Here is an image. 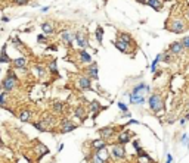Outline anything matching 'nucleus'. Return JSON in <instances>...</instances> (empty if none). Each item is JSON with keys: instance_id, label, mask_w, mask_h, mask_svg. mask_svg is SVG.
<instances>
[{"instance_id": "nucleus-21", "label": "nucleus", "mask_w": 189, "mask_h": 163, "mask_svg": "<svg viewBox=\"0 0 189 163\" xmlns=\"http://www.w3.org/2000/svg\"><path fill=\"white\" fill-rule=\"evenodd\" d=\"M95 35H96L98 43H99V44H102V40H103V28H102V26H98V28H96Z\"/></svg>"}, {"instance_id": "nucleus-43", "label": "nucleus", "mask_w": 189, "mask_h": 163, "mask_svg": "<svg viewBox=\"0 0 189 163\" xmlns=\"http://www.w3.org/2000/svg\"><path fill=\"white\" fill-rule=\"evenodd\" d=\"M49 10V6H44V7H41V12H47Z\"/></svg>"}, {"instance_id": "nucleus-2", "label": "nucleus", "mask_w": 189, "mask_h": 163, "mask_svg": "<svg viewBox=\"0 0 189 163\" xmlns=\"http://www.w3.org/2000/svg\"><path fill=\"white\" fill-rule=\"evenodd\" d=\"M16 82H18V76L15 75V72H13L12 69H9V71H7V75H6V76L3 78V81H1V88H3V91H10L12 88H15Z\"/></svg>"}, {"instance_id": "nucleus-22", "label": "nucleus", "mask_w": 189, "mask_h": 163, "mask_svg": "<svg viewBox=\"0 0 189 163\" xmlns=\"http://www.w3.org/2000/svg\"><path fill=\"white\" fill-rule=\"evenodd\" d=\"M6 62H9V56L6 53V44H4L3 49H1V53H0V65L1 63H6Z\"/></svg>"}, {"instance_id": "nucleus-3", "label": "nucleus", "mask_w": 189, "mask_h": 163, "mask_svg": "<svg viewBox=\"0 0 189 163\" xmlns=\"http://www.w3.org/2000/svg\"><path fill=\"white\" fill-rule=\"evenodd\" d=\"M149 107L154 110V112H158L163 109V101H161V97L158 94H152L149 97Z\"/></svg>"}, {"instance_id": "nucleus-39", "label": "nucleus", "mask_w": 189, "mask_h": 163, "mask_svg": "<svg viewBox=\"0 0 189 163\" xmlns=\"http://www.w3.org/2000/svg\"><path fill=\"white\" fill-rule=\"evenodd\" d=\"M182 144H183V146H186V147H189V141H188V135H183V137H182Z\"/></svg>"}, {"instance_id": "nucleus-38", "label": "nucleus", "mask_w": 189, "mask_h": 163, "mask_svg": "<svg viewBox=\"0 0 189 163\" xmlns=\"http://www.w3.org/2000/svg\"><path fill=\"white\" fill-rule=\"evenodd\" d=\"M53 109H55L56 112H61V110H62V103H58V101H56V103L53 104Z\"/></svg>"}, {"instance_id": "nucleus-6", "label": "nucleus", "mask_w": 189, "mask_h": 163, "mask_svg": "<svg viewBox=\"0 0 189 163\" xmlns=\"http://www.w3.org/2000/svg\"><path fill=\"white\" fill-rule=\"evenodd\" d=\"M148 91H149V87H148L146 84L140 82V84H137V85L133 88L132 94H135V96H145V93H148Z\"/></svg>"}, {"instance_id": "nucleus-8", "label": "nucleus", "mask_w": 189, "mask_h": 163, "mask_svg": "<svg viewBox=\"0 0 189 163\" xmlns=\"http://www.w3.org/2000/svg\"><path fill=\"white\" fill-rule=\"evenodd\" d=\"M114 44H115V47H117L120 51H123V53H130V49H129L130 44H129V43H124V41H121V40L117 38Z\"/></svg>"}, {"instance_id": "nucleus-10", "label": "nucleus", "mask_w": 189, "mask_h": 163, "mask_svg": "<svg viewBox=\"0 0 189 163\" xmlns=\"http://www.w3.org/2000/svg\"><path fill=\"white\" fill-rule=\"evenodd\" d=\"M12 63H13V66L16 68V69H25V65H27V59L25 57H16V59H13L12 60Z\"/></svg>"}, {"instance_id": "nucleus-4", "label": "nucleus", "mask_w": 189, "mask_h": 163, "mask_svg": "<svg viewBox=\"0 0 189 163\" xmlns=\"http://www.w3.org/2000/svg\"><path fill=\"white\" fill-rule=\"evenodd\" d=\"M74 40L77 41V44H78V47H80V49L86 50V49L89 47V41H87V37H86L83 32H75V34H74Z\"/></svg>"}, {"instance_id": "nucleus-14", "label": "nucleus", "mask_w": 189, "mask_h": 163, "mask_svg": "<svg viewBox=\"0 0 189 163\" xmlns=\"http://www.w3.org/2000/svg\"><path fill=\"white\" fill-rule=\"evenodd\" d=\"M129 100H130L132 104H143L145 97H143V96H135V94H130V96H129Z\"/></svg>"}, {"instance_id": "nucleus-11", "label": "nucleus", "mask_w": 189, "mask_h": 163, "mask_svg": "<svg viewBox=\"0 0 189 163\" xmlns=\"http://www.w3.org/2000/svg\"><path fill=\"white\" fill-rule=\"evenodd\" d=\"M78 87L81 90H89L92 87V82H90V78H86V76H81L78 78Z\"/></svg>"}, {"instance_id": "nucleus-20", "label": "nucleus", "mask_w": 189, "mask_h": 163, "mask_svg": "<svg viewBox=\"0 0 189 163\" xmlns=\"http://www.w3.org/2000/svg\"><path fill=\"white\" fill-rule=\"evenodd\" d=\"M129 141H130V134H129V132H123V134L118 135V143H120V144H126V143H129Z\"/></svg>"}, {"instance_id": "nucleus-18", "label": "nucleus", "mask_w": 189, "mask_h": 163, "mask_svg": "<svg viewBox=\"0 0 189 163\" xmlns=\"http://www.w3.org/2000/svg\"><path fill=\"white\" fill-rule=\"evenodd\" d=\"M74 129H75V125L74 124H71L69 121H64V124H62V132H71Z\"/></svg>"}, {"instance_id": "nucleus-29", "label": "nucleus", "mask_w": 189, "mask_h": 163, "mask_svg": "<svg viewBox=\"0 0 189 163\" xmlns=\"http://www.w3.org/2000/svg\"><path fill=\"white\" fill-rule=\"evenodd\" d=\"M37 153H38L40 156H43V154L49 153V149H47L46 146H43V144H38V146H37Z\"/></svg>"}, {"instance_id": "nucleus-16", "label": "nucleus", "mask_w": 189, "mask_h": 163, "mask_svg": "<svg viewBox=\"0 0 189 163\" xmlns=\"http://www.w3.org/2000/svg\"><path fill=\"white\" fill-rule=\"evenodd\" d=\"M124 153H126V151H124V149H123L121 146H120V147H118V146H115V147L112 149V156H114V157H117V159L124 157Z\"/></svg>"}, {"instance_id": "nucleus-7", "label": "nucleus", "mask_w": 189, "mask_h": 163, "mask_svg": "<svg viewBox=\"0 0 189 163\" xmlns=\"http://www.w3.org/2000/svg\"><path fill=\"white\" fill-rule=\"evenodd\" d=\"M61 40L67 44V46H72V41H74V34L71 31H62L61 32Z\"/></svg>"}, {"instance_id": "nucleus-44", "label": "nucleus", "mask_w": 189, "mask_h": 163, "mask_svg": "<svg viewBox=\"0 0 189 163\" xmlns=\"http://www.w3.org/2000/svg\"><path fill=\"white\" fill-rule=\"evenodd\" d=\"M185 15H186V19L189 21V7L186 9V12H185Z\"/></svg>"}, {"instance_id": "nucleus-48", "label": "nucleus", "mask_w": 189, "mask_h": 163, "mask_svg": "<svg viewBox=\"0 0 189 163\" xmlns=\"http://www.w3.org/2000/svg\"><path fill=\"white\" fill-rule=\"evenodd\" d=\"M105 1H108V0H105Z\"/></svg>"}, {"instance_id": "nucleus-37", "label": "nucleus", "mask_w": 189, "mask_h": 163, "mask_svg": "<svg viewBox=\"0 0 189 163\" xmlns=\"http://www.w3.org/2000/svg\"><path fill=\"white\" fill-rule=\"evenodd\" d=\"M90 109H92L93 112L99 110V103H98V101H92V104H90Z\"/></svg>"}, {"instance_id": "nucleus-17", "label": "nucleus", "mask_w": 189, "mask_h": 163, "mask_svg": "<svg viewBox=\"0 0 189 163\" xmlns=\"http://www.w3.org/2000/svg\"><path fill=\"white\" fill-rule=\"evenodd\" d=\"M118 40H121V41H124V43H129V44L133 43V38H132V35H130L129 32H120V34H118Z\"/></svg>"}, {"instance_id": "nucleus-47", "label": "nucleus", "mask_w": 189, "mask_h": 163, "mask_svg": "<svg viewBox=\"0 0 189 163\" xmlns=\"http://www.w3.org/2000/svg\"><path fill=\"white\" fill-rule=\"evenodd\" d=\"M136 1H137V3H145V4H146V0H136Z\"/></svg>"}, {"instance_id": "nucleus-26", "label": "nucleus", "mask_w": 189, "mask_h": 163, "mask_svg": "<svg viewBox=\"0 0 189 163\" xmlns=\"http://www.w3.org/2000/svg\"><path fill=\"white\" fill-rule=\"evenodd\" d=\"M30 118H31V112H30V110H24V112H21V115H19V119H21L22 122L28 121Z\"/></svg>"}, {"instance_id": "nucleus-42", "label": "nucleus", "mask_w": 189, "mask_h": 163, "mask_svg": "<svg viewBox=\"0 0 189 163\" xmlns=\"http://www.w3.org/2000/svg\"><path fill=\"white\" fill-rule=\"evenodd\" d=\"M16 3H18V4H27L28 0H16Z\"/></svg>"}, {"instance_id": "nucleus-31", "label": "nucleus", "mask_w": 189, "mask_h": 163, "mask_svg": "<svg viewBox=\"0 0 189 163\" xmlns=\"http://www.w3.org/2000/svg\"><path fill=\"white\" fill-rule=\"evenodd\" d=\"M180 43H182V46H183V49H185V50H189V35L183 37V38L180 40Z\"/></svg>"}, {"instance_id": "nucleus-49", "label": "nucleus", "mask_w": 189, "mask_h": 163, "mask_svg": "<svg viewBox=\"0 0 189 163\" xmlns=\"http://www.w3.org/2000/svg\"><path fill=\"white\" fill-rule=\"evenodd\" d=\"M50 163H53V162H50Z\"/></svg>"}, {"instance_id": "nucleus-32", "label": "nucleus", "mask_w": 189, "mask_h": 163, "mask_svg": "<svg viewBox=\"0 0 189 163\" xmlns=\"http://www.w3.org/2000/svg\"><path fill=\"white\" fill-rule=\"evenodd\" d=\"M34 128H35L37 131H41V132L46 131V125H44L43 122H35V124H34Z\"/></svg>"}, {"instance_id": "nucleus-27", "label": "nucleus", "mask_w": 189, "mask_h": 163, "mask_svg": "<svg viewBox=\"0 0 189 163\" xmlns=\"http://www.w3.org/2000/svg\"><path fill=\"white\" fill-rule=\"evenodd\" d=\"M93 147H95L96 150H101V149L105 147V141L101 140V138H99V140H95V141H93Z\"/></svg>"}, {"instance_id": "nucleus-40", "label": "nucleus", "mask_w": 189, "mask_h": 163, "mask_svg": "<svg viewBox=\"0 0 189 163\" xmlns=\"http://www.w3.org/2000/svg\"><path fill=\"white\" fill-rule=\"evenodd\" d=\"M118 107H120L123 112H127V106H126L124 103H121V101H120V103H118Z\"/></svg>"}, {"instance_id": "nucleus-36", "label": "nucleus", "mask_w": 189, "mask_h": 163, "mask_svg": "<svg viewBox=\"0 0 189 163\" xmlns=\"http://www.w3.org/2000/svg\"><path fill=\"white\" fill-rule=\"evenodd\" d=\"M92 163H105V160H102L98 154H95V156H93V159H92Z\"/></svg>"}, {"instance_id": "nucleus-35", "label": "nucleus", "mask_w": 189, "mask_h": 163, "mask_svg": "<svg viewBox=\"0 0 189 163\" xmlns=\"http://www.w3.org/2000/svg\"><path fill=\"white\" fill-rule=\"evenodd\" d=\"M37 41H38V43H46V41H47L46 34H38V35H37Z\"/></svg>"}, {"instance_id": "nucleus-41", "label": "nucleus", "mask_w": 189, "mask_h": 163, "mask_svg": "<svg viewBox=\"0 0 189 163\" xmlns=\"http://www.w3.org/2000/svg\"><path fill=\"white\" fill-rule=\"evenodd\" d=\"M10 19H9V16H6V15H3L1 16V22H9Z\"/></svg>"}, {"instance_id": "nucleus-19", "label": "nucleus", "mask_w": 189, "mask_h": 163, "mask_svg": "<svg viewBox=\"0 0 189 163\" xmlns=\"http://www.w3.org/2000/svg\"><path fill=\"white\" fill-rule=\"evenodd\" d=\"M112 132H114V129H112L111 126H108V128H102V129H101V135H102V138H109V137L112 135Z\"/></svg>"}, {"instance_id": "nucleus-34", "label": "nucleus", "mask_w": 189, "mask_h": 163, "mask_svg": "<svg viewBox=\"0 0 189 163\" xmlns=\"http://www.w3.org/2000/svg\"><path fill=\"white\" fill-rule=\"evenodd\" d=\"M49 71H50V72H55V74L58 72V68H56V62H55V60L49 63Z\"/></svg>"}, {"instance_id": "nucleus-13", "label": "nucleus", "mask_w": 189, "mask_h": 163, "mask_svg": "<svg viewBox=\"0 0 189 163\" xmlns=\"http://www.w3.org/2000/svg\"><path fill=\"white\" fill-rule=\"evenodd\" d=\"M41 31H43L46 35H50V34H53L55 28H53V25H52L50 22H43V24H41Z\"/></svg>"}, {"instance_id": "nucleus-25", "label": "nucleus", "mask_w": 189, "mask_h": 163, "mask_svg": "<svg viewBox=\"0 0 189 163\" xmlns=\"http://www.w3.org/2000/svg\"><path fill=\"white\" fill-rule=\"evenodd\" d=\"M102 160H105V159H108V156H109V151L103 147V149H101V150H98V153H96Z\"/></svg>"}, {"instance_id": "nucleus-15", "label": "nucleus", "mask_w": 189, "mask_h": 163, "mask_svg": "<svg viewBox=\"0 0 189 163\" xmlns=\"http://www.w3.org/2000/svg\"><path fill=\"white\" fill-rule=\"evenodd\" d=\"M80 60L83 62V63H92V56L86 51V50H80Z\"/></svg>"}, {"instance_id": "nucleus-1", "label": "nucleus", "mask_w": 189, "mask_h": 163, "mask_svg": "<svg viewBox=\"0 0 189 163\" xmlns=\"http://www.w3.org/2000/svg\"><path fill=\"white\" fill-rule=\"evenodd\" d=\"M186 28H188L186 22L183 19H180V18H172L167 22V29L174 32V34H182V32L186 31Z\"/></svg>"}, {"instance_id": "nucleus-23", "label": "nucleus", "mask_w": 189, "mask_h": 163, "mask_svg": "<svg viewBox=\"0 0 189 163\" xmlns=\"http://www.w3.org/2000/svg\"><path fill=\"white\" fill-rule=\"evenodd\" d=\"M173 57H174V54H172L170 51H167V53H161V60H163V62L170 63V62H173Z\"/></svg>"}, {"instance_id": "nucleus-30", "label": "nucleus", "mask_w": 189, "mask_h": 163, "mask_svg": "<svg viewBox=\"0 0 189 163\" xmlns=\"http://www.w3.org/2000/svg\"><path fill=\"white\" fill-rule=\"evenodd\" d=\"M84 115H86V112H84L83 107H77V109H75V116H77L78 119H84Z\"/></svg>"}, {"instance_id": "nucleus-5", "label": "nucleus", "mask_w": 189, "mask_h": 163, "mask_svg": "<svg viewBox=\"0 0 189 163\" xmlns=\"http://www.w3.org/2000/svg\"><path fill=\"white\" fill-rule=\"evenodd\" d=\"M183 46H182V43L180 41H174V43H172L170 44V47H169V51L172 53V54H174V56H179V54H182L183 53Z\"/></svg>"}, {"instance_id": "nucleus-24", "label": "nucleus", "mask_w": 189, "mask_h": 163, "mask_svg": "<svg viewBox=\"0 0 189 163\" xmlns=\"http://www.w3.org/2000/svg\"><path fill=\"white\" fill-rule=\"evenodd\" d=\"M34 71H35V74L41 78V76H44V74H46V68L44 66H40V65H35L34 66Z\"/></svg>"}, {"instance_id": "nucleus-28", "label": "nucleus", "mask_w": 189, "mask_h": 163, "mask_svg": "<svg viewBox=\"0 0 189 163\" xmlns=\"http://www.w3.org/2000/svg\"><path fill=\"white\" fill-rule=\"evenodd\" d=\"M160 62H161V53H160V54L154 59V62H152V65H151V71H152V72H155V71H157V65H158Z\"/></svg>"}, {"instance_id": "nucleus-12", "label": "nucleus", "mask_w": 189, "mask_h": 163, "mask_svg": "<svg viewBox=\"0 0 189 163\" xmlns=\"http://www.w3.org/2000/svg\"><path fill=\"white\" fill-rule=\"evenodd\" d=\"M87 72H89V76L93 78V79H98V65L96 63H90V66L87 68Z\"/></svg>"}, {"instance_id": "nucleus-33", "label": "nucleus", "mask_w": 189, "mask_h": 163, "mask_svg": "<svg viewBox=\"0 0 189 163\" xmlns=\"http://www.w3.org/2000/svg\"><path fill=\"white\" fill-rule=\"evenodd\" d=\"M6 97H7V91H0V106H3V104H4Z\"/></svg>"}, {"instance_id": "nucleus-45", "label": "nucleus", "mask_w": 189, "mask_h": 163, "mask_svg": "<svg viewBox=\"0 0 189 163\" xmlns=\"http://www.w3.org/2000/svg\"><path fill=\"white\" fill-rule=\"evenodd\" d=\"M167 163H172V156H170V154L167 156Z\"/></svg>"}, {"instance_id": "nucleus-9", "label": "nucleus", "mask_w": 189, "mask_h": 163, "mask_svg": "<svg viewBox=\"0 0 189 163\" xmlns=\"http://www.w3.org/2000/svg\"><path fill=\"white\" fill-rule=\"evenodd\" d=\"M163 3H164V0H146V4L149 7H152L155 12H160L163 9Z\"/></svg>"}, {"instance_id": "nucleus-46", "label": "nucleus", "mask_w": 189, "mask_h": 163, "mask_svg": "<svg viewBox=\"0 0 189 163\" xmlns=\"http://www.w3.org/2000/svg\"><path fill=\"white\" fill-rule=\"evenodd\" d=\"M62 149H64V146H62V144H59V146H58V151H61Z\"/></svg>"}]
</instances>
